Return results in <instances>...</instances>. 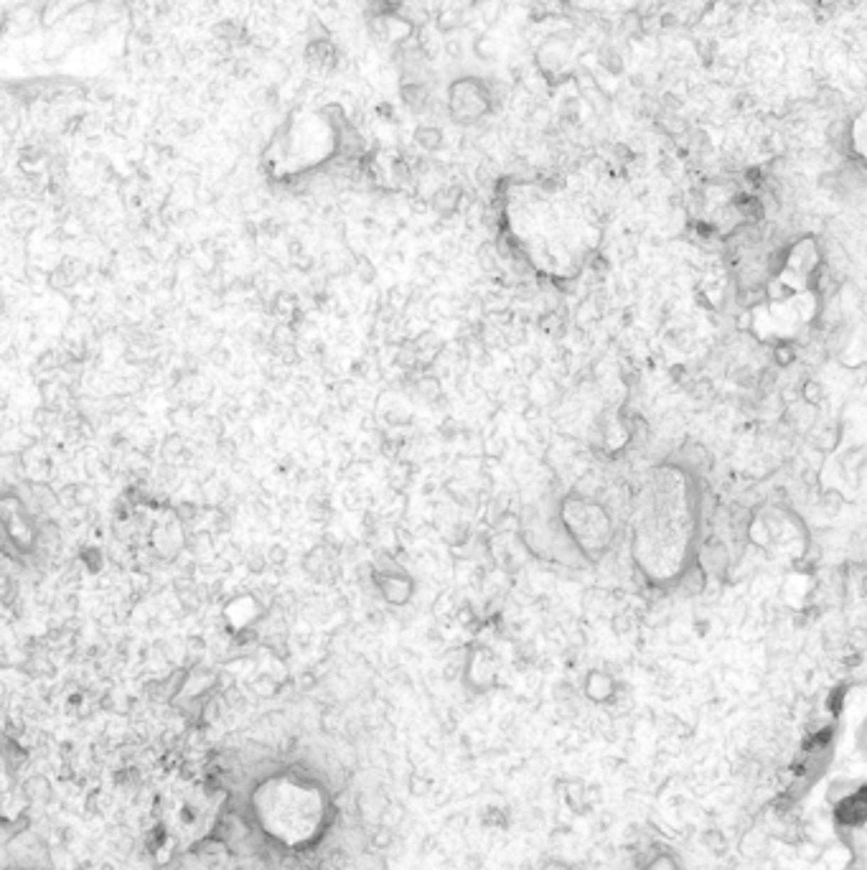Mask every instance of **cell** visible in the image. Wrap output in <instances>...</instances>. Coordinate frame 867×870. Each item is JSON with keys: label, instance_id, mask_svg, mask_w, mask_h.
I'll use <instances>...</instances> for the list:
<instances>
[{"label": "cell", "instance_id": "7a4b0ae2", "mask_svg": "<svg viewBox=\"0 0 867 870\" xmlns=\"http://www.w3.org/2000/svg\"><path fill=\"white\" fill-rule=\"evenodd\" d=\"M562 519L567 524V532L572 540L580 542L582 548H598L608 537V524L601 509H595L582 501H567L562 511Z\"/></svg>", "mask_w": 867, "mask_h": 870}, {"label": "cell", "instance_id": "3957f363", "mask_svg": "<svg viewBox=\"0 0 867 870\" xmlns=\"http://www.w3.org/2000/svg\"><path fill=\"white\" fill-rule=\"evenodd\" d=\"M418 141H420V146L427 148V151H435V148H440L443 135H440V130H435V128H422L418 133Z\"/></svg>", "mask_w": 867, "mask_h": 870}, {"label": "cell", "instance_id": "6da1fadb", "mask_svg": "<svg viewBox=\"0 0 867 870\" xmlns=\"http://www.w3.org/2000/svg\"><path fill=\"white\" fill-rule=\"evenodd\" d=\"M692 511L685 479L661 474L641 494L636 511V558L659 580H667L685 565L689 545Z\"/></svg>", "mask_w": 867, "mask_h": 870}]
</instances>
